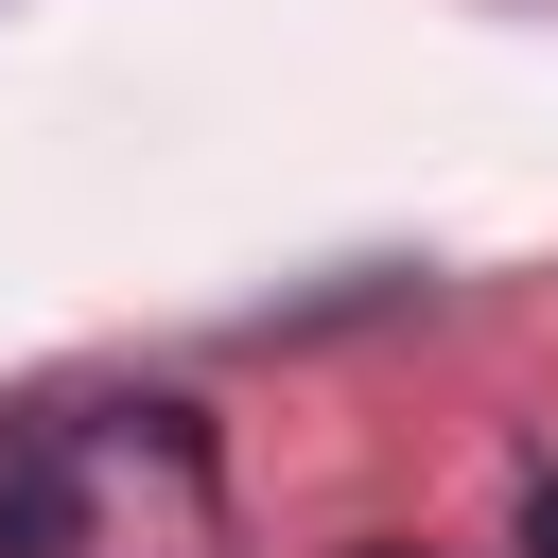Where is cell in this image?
I'll return each mask as SVG.
<instances>
[{
    "label": "cell",
    "mask_w": 558,
    "mask_h": 558,
    "mask_svg": "<svg viewBox=\"0 0 558 558\" xmlns=\"http://www.w3.org/2000/svg\"><path fill=\"white\" fill-rule=\"evenodd\" d=\"M523 558H558V471H541V488H523Z\"/></svg>",
    "instance_id": "cell-2"
},
{
    "label": "cell",
    "mask_w": 558,
    "mask_h": 558,
    "mask_svg": "<svg viewBox=\"0 0 558 558\" xmlns=\"http://www.w3.org/2000/svg\"><path fill=\"white\" fill-rule=\"evenodd\" d=\"M349 558H401V541H349Z\"/></svg>",
    "instance_id": "cell-3"
},
{
    "label": "cell",
    "mask_w": 558,
    "mask_h": 558,
    "mask_svg": "<svg viewBox=\"0 0 558 558\" xmlns=\"http://www.w3.org/2000/svg\"><path fill=\"white\" fill-rule=\"evenodd\" d=\"M0 558H87V436L0 418Z\"/></svg>",
    "instance_id": "cell-1"
}]
</instances>
